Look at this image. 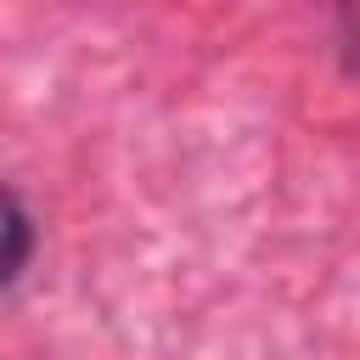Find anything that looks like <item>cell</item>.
Returning a JSON list of instances; mask_svg holds the SVG:
<instances>
[{
  "instance_id": "2",
  "label": "cell",
  "mask_w": 360,
  "mask_h": 360,
  "mask_svg": "<svg viewBox=\"0 0 360 360\" xmlns=\"http://www.w3.org/2000/svg\"><path fill=\"white\" fill-rule=\"evenodd\" d=\"M338 56L360 79V0H338Z\"/></svg>"
},
{
  "instance_id": "1",
  "label": "cell",
  "mask_w": 360,
  "mask_h": 360,
  "mask_svg": "<svg viewBox=\"0 0 360 360\" xmlns=\"http://www.w3.org/2000/svg\"><path fill=\"white\" fill-rule=\"evenodd\" d=\"M28 259H34V219L11 191H0V287H11Z\"/></svg>"
}]
</instances>
